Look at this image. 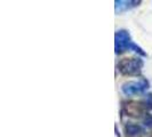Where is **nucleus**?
<instances>
[{
  "label": "nucleus",
  "mask_w": 152,
  "mask_h": 137,
  "mask_svg": "<svg viewBox=\"0 0 152 137\" xmlns=\"http://www.w3.org/2000/svg\"><path fill=\"white\" fill-rule=\"evenodd\" d=\"M143 66V61L138 57L124 58L118 63V70L125 76H135L138 74Z\"/></svg>",
  "instance_id": "1"
},
{
  "label": "nucleus",
  "mask_w": 152,
  "mask_h": 137,
  "mask_svg": "<svg viewBox=\"0 0 152 137\" xmlns=\"http://www.w3.org/2000/svg\"><path fill=\"white\" fill-rule=\"evenodd\" d=\"M133 41L130 39L129 33L126 30L118 31L114 36V48H115V53L121 54L125 50H128L132 48Z\"/></svg>",
  "instance_id": "2"
},
{
  "label": "nucleus",
  "mask_w": 152,
  "mask_h": 137,
  "mask_svg": "<svg viewBox=\"0 0 152 137\" xmlns=\"http://www.w3.org/2000/svg\"><path fill=\"white\" fill-rule=\"evenodd\" d=\"M148 88H149V82L145 79H142L138 81H129V82L124 84L121 87V90L125 95L132 96V95L141 94L144 90H146Z\"/></svg>",
  "instance_id": "3"
},
{
  "label": "nucleus",
  "mask_w": 152,
  "mask_h": 137,
  "mask_svg": "<svg viewBox=\"0 0 152 137\" xmlns=\"http://www.w3.org/2000/svg\"><path fill=\"white\" fill-rule=\"evenodd\" d=\"M141 4V1H125V0H115L114 1V8H115V13H122L126 12L128 9L136 7Z\"/></svg>",
  "instance_id": "4"
},
{
  "label": "nucleus",
  "mask_w": 152,
  "mask_h": 137,
  "mask_svg": "<svg viewBox=\"0 0 152 137\" xmlns=\"http://www.w3.org/2000/svg\"><path fill=\"white\" fill-rule=\"evenodd\" d=\"M125 131H126V135L129 137H137L140 135L143 134V128L138 125L135 123H129L125 127Z\"/></svg>",
  "instance_id": "5"
},
{
  "label": "nucleus",
  "mask_w": 152,
  "mask_h": 137,
  "mask_svg": "<svg viewBox=\"0 0 152 137\" xmlns=\"http://www.w3.org/2000/svg\"><path fill=\"white\" fill-rule=\"evenodd\" d=\"M144 106L146 107L148 110H152V94H148V95H146Z\"/></svg>",
  "instance_id": "6"
},
{
  "label": "nucleus",
  "mask_w": 152,
  "mask_h": 137,
  "mask_svg": "<svg viewBox=\"0 0 152 137\" xmlns=\"http://www.w3.org/2000/svg\"><path fill=\"white\" fill-rule=\"evenodd\" d=\"M143 125L148 128H152V115H146L144 119H143Z\"/></svg>",
  "instance_id": "7"
}]
</instances>
